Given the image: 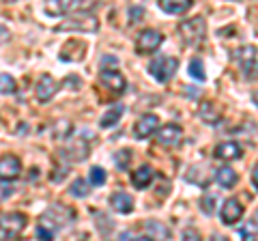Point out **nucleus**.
Instances as JSON below:
<instances>
[{
  "label": "nucleus",
  "mask_w": 258,
  "mask_h": 241,
  "mask_svg": "<svg viewBox=\"0 0 258 241\" xmlns=\"http://www.w3.org/2000/svg\"><path fill=\"white\" fill-rule=\"evenodd\" d=\"M110 207L114 209L116 213L127 215V213L134 211V198L129 194H125V192H116V194L110 196Z\"/></svg>",
  "instance_id": "14"
},
{
  "label": "nucleus",
  "mask_w": 258,
  "mask_h": 241,
  "mask_svg": "<svg viewBox=\"0 0 258 241\" xmlns=\"http://www.w3.org/2000/svg\"><path fill=\"white\" fill-rule=\"evenodd\" d=\"M215 207H217V196L211 194V192H207V194L200 198V209H203V213L205 215H211L215 211Z\"/></svg>",
  "instance_id": "25"
},
{
  "label": "nucleus",
  "mask_w": 258,
  "mask_h": 241,
  "mask_svg": "<svg viewBox=\"0 0 258 241\" xmlns=\"http://www.w3.org/2000/svg\"><path fill=\"white\" fill-rule=\"evenodd\" d=\"M26 226V215L22 213H0V241H13Z\"/></svg>",
  "instance_id": "3"
},
{
  "label": "nucleus",
  "mask_w": 258,
  "mask_h": 241,
  "mask_svg": "<svg viewBox=\"0 0 258 241\" xmlns=\"http://www.w3.org/2000/svg\"><path fill=\"white\" fill-rule=\"evenodd\" d=\"M91 183L95 188H99V186H103V183H106V170H103L101 166H93L91 168Z\"/></svg>",
  "instance_id": "27"
},
{
  "label": "nucleus",
  "mask_w": 258,
  "mask_h": 241,
  "mask_svg": "<svg viewBox=\"0 0 258 241\" xmlns=\"http://www.w3.org/2000/svg\"><path fill=\"white\" fill-rule=\"evenodd\" d=\"M0 93H15V80L9 74H0Z\"/></svg>",
  "instance_id": "28"
},
{
  "label": "nucleus",
  "mask_w": 258,
  "mask_h": 241,
  "mask_svg": "<svg viewBox=\"0 0 258 241\" xmlns=\"http://www.w3.org/2000/svg\"><path fill=\"white\" fill-rule=\"evenodd\" d=\"M56 91H58V84L54 82V78L50 74H43L41 78L37 80V86H35V95L39 101H50Z\"/></svg>",
  "instance_id": "10"
},
{
  "label": "nucleus",
  "mask_w": 258,
  "mask_h": 241,
  "mask_svg": "<svg viewBox=\"0 0 258 241\" xmlns=\"http://www.w3.org/2000/svg\"><path fill=\"white\" fill-rule=\"evenodd\" d=\"M7 39H9V30H7V28L3 26V24H0V45H3V43L7 41Z\"/></svg>",
  "instance_id": "35"
},
{
  "label": "nucleus",
  "mask_w": 258,
  "mask_h": 241,
  "mask_svg": "<svg viewBox=\"0 0 258 241\" xmlns=\"http://www.w3.org/2000/svg\"><path fill=\"white\" fill-rule=\"evenodd\" d=\"M123 112H125V108L120 106V103H114V106H112L110 110L103 112V116H101V120H99V125L103 127V130H110V127H114L118 120H120Z\"/></svg>",
  "instance_id": "19"
},
{
  "label": "nucleus",
  "mask_w": 258,
  "mask_h": 241,
  "mask_svg": "<svg viewBox=\"0 0 258 241\" xmlns=\"http://www.w3.org/2000/svg\"><path fill=\"white\" fill-rule=\"evenodd\" d=\"M189 76L194 80H198V82H205L207 74H205V65H203V61L200 58H191L189 61Z\"/></svg>",
  "instance_id": "24"
},
{
  "label": "nucleus",
  "mask_w": 258,
  "mask_h": 241,
  "mask_svg": "<svg viewBox=\"0 0 258 241\" xmlns=\"http://www.w3.org/2000/svg\"><path fill=\"white\" fill-rule=\"evenodd\" d=\"M127 18H129V24H138L142 18H144V9L142 7H129V11H127Z\"/></svg>",
  "instance_id": "29"
},
{
  "label": "nucleus",
  "mask_w": 258,
  "mask_h": 241,
  "mask_svg": "<svg viewBox=\"0 0 258 241\" xmlns=\"http://www.w3.org/2000/svg\"><path fill=\"white\" fill-rule=\"evenodd\" d=\"M13 194V188L9 186V183H0V203H3V200H7V198H9Z\"/></svg>",
  "instance_id": "32"
},
{
  "label": "nucleus",
  "mask_w": 258,
  "mask_h": 241,
  "mask_svg": "<svg viewBox=\"0 0 258 241\" xmlns=\"http://www.w3.org/2000/svg\"><path fill=\"white\" fill-rule=\"evenodd\" d=\"M179 35L185 45H200L207 35V22L203 18H189L179 24Z\"/></svg>",
  "instance_id": "2"
},
{
  "label": "nucleus",
  "mask_w": 258,
  "mask_h": 241,
  "mask_svg": "<svg viewBox=\"0 0 258 241\" xmlns=\"http://www.w3.org/2000/svg\"><path fill=\"white\" fill-rule=\"evenodd\" d=\"M181 241H203V237H200V232L196 228H185L181 235Z\"/></svg>",
  "instance_id": "31"
},
{
  "label": "nucleus",
  "mask_w": 258,
  "mask_h": 241,
  "mask_svg": "<svg viewBox=\"0 0 258 241\" xmlns=\"http://www.w3.org/2000/svg\"><path fill=\"white\" fill-rule=\"evenodd\" d=\"M118 241H136V239H134L132 232H120V235H118Z\"/></svg>",
  "instance_id": "36"
},
{
  "label": "nucleus",
  "mask_w": 258,
  "mask_h": 241,
  "mask_svg": "<svg viewBox=\"0 0 258 241\" xmlns=\"http://www.w3.org/2000/svg\"><path fill=\"white\" fill-rule=\"evenodd\" d=\"M241 215H243V207L237 198H228L224 200V205L220 209V218L224 224H237L241 220Z\"/></svg>",
  "instance_id": "9"
},
{
  "label": "nucleus",
  "mask_w": 258,
  "mask_h": 241,
  "mask_svg": "<svg viewBox=\"0 0 258 241\" xmlns=\"http://www.w3.org/2000/svg\"><path fill=\"white\" fill-rule=\"evenodd\" d=\"M64 86H71V84H74L76 88H80V86H82V80H80V78H74V76H71V78H67V80H64V82H62Z\"/></svg>",
  "instance_id": "34"
},
{
  "label": "nucleus",
  "mask_w": 258,
  "mask_h": 241,
  "mask_svg": "<svg viewBox=\"0 0 258 241\" xmlns=\"http://www.w3.org/2000/svg\"><path fill=\"white\" fill-rule=\"evenodd\" d=\"M183 138V130L176 123H168L157 132V142L161 147H174Z\"/></svg>",
  "instance_id": "11"
},
{
  "label": "nucleus",
  "mask_w": 258,
  "mask_h": 241,
  "mask_svg": "<svg viewBox=\"0 0 258 241\" xmlns=\"http://www.w3.org/2000/svg\"><path fill=\"white\" fill-rule=\"evenodd\" d=\"M129 162H132V151H129V149H120V151H116L114 164L120 168V170H127V168H129Z\"/></svg>",
  "instance_id": "26"
},
{
  "label": "nucleus",
  "mask_w": 258,
  "mask_h": 241,
  "mask_svg": "<svg viewBox=\"0 0 258 241\" xmlns=\"http://www.w3.org/2000/svg\"><path fill=\"white\" fill-rule=\"evenodd\" d=\"M176 69H179V61H176L174 56H159V58L151 61L149 74L155 78L157 82L164 84V82H168V80H172Z\"/></svg>",
  "instance_id": "4"
},
{
  "label": "nucleus",
  "mask_w": 258,
  "mask_h": 241,
  "mask_svg": "<svg viewBox=\"0 0 258 241\" xmlns=\"http://www.w3.org/2000/svg\"><path fill=\"white\" fill-rule=\"evenodd\" d=\"M209 241H228V239H226L224 235H211V239H209Z\"/></svg>",
  "instance_id": "38"
},
{
  "label": "nucleus",
  "mask_w": 258,
  "mask_h": 241,
  "mask_svg": "<svg viewBox=\"0 0 258 241\" xmlns=\"http://www.w3.org/2000/svg\"><path fill=\"white\" fill-rule=\"evenodd\" d=\"M161 41H164V35H161L159 30L147 28L138 35V39H136V52L138 54H151L161 45Z\"/></svg>",
  "instance_id": "7"
},
{
  "label": "nucleus",
  "mask_w": 258,
  "mask_h": 241,
  "mask_svg": "<svg viewBox=\"0 0 258 241\" xmlns=\"http://www.w3.org/2000/svg\"><path fill=\"white\" fill-rule=\"evenodd\" d=\"M215 181L220 183L222 188H232V186H237L239 176H237V172L232 170L230 166H220L215 170Z\"/></svg>",
  "instance_id": "20"
},
{
  "label": "nucleus",
  "mask_w": 258,
  "mask_h": 241,
  "mask_svg": "<svg viewBox=\"0 0 258 241\" xmlns=\"http://www.w3.org/2000/svg\"><path fill=\"white\" fill-rule=\"evenodd\" d=\"M252 183H254V188L258 190V164H256V168H254V172H252Z\"/></svg>",
  "instance_id": "37"
},
{
  "label": "nucleus",
  "mask_w": 258,
  "mask_h": 241,
  "mask_svg": "<svg viewBox=\"0 0 258 241\" xmlns=\"http://www.w3.org/2000/svg\"><path fill=\"white\" fill-rule=\"evenodd\" d=\"M99 78H101V84L106 88H110V91H114V93H123L127 88V80L114 69H101Z\"/></svg>",
  "instance_id": "13"
},
{
  "label": "nucleus",
  "mask_w": 258,
  "mask_h": 241,
  "mask_svg": "<svg viewBox=\"0 0 258 241\" xmlns=\"http://www.w3.org/2000/svg\"><path fill=\"white\" fill-rule=\"evenodd\" d=\"M153 176H155L153 168L144 164V166H140L138 170L132 174V183H134V188H138V190H147L153 183Z\"/></svg>",
  "instance_id": "17"
},
{
  "label": "nucleus",
  "mask_w": 258,
  "mask_h": 241,
  "mask_svg": "<svg viewBox=\"0 0 258 241\" xmlns=\"http://www.w3.org/2000/svg\"><path fill=\"white\" fill-rule=\"evenodd\" d=\"M256 226H254V222H249V224H245L243 228H241V239L243 241H256L254 237H256Z\"/></svg>",
  "instance_id": "30"
},
{
  "label": "nucleus",
  "mask_w": 258,
  "mask_h": 241,
  "mask_svg": "<svg viewBox=\"0 0 258 241\" xmlns=\"http://www.w3.org/2000/svg\"><path fill=\"white\" fill-rule=\"evenodd\" d=\"M191 0H161L159 3V9L164 13H170V15H181L185 11L191 9Z\"/></svg>",
  "instance_id": "18"
},
{
  "label": "nucleus",
  "mask_w": 258,
  "mask_h": 241,
  "mask_svg": "<svg viewBox=\"0 0 258 241\" xmlns=\"http://www.w3.org/2000/svg\"><path fill=\"white\" fill-rule=\"evenodd\" d=\"M97 28H99V22L91 13H78L56 26V30H82V33H95Z\"/></svg>",
  "instance_id": "5"
},
{
  "label": "nucleus",
  "mask_w": 258,
  "mask_h": 241,
  "mask_svg": "<svg viewBox=\"0 0 258 241\" xmlns=\"http://www.w3.org/2000/svg\"><path fill=\"white\" fill-rule=\"evenodd\" d=\"M136 241H153L149 235H144V237H140V239H136Z\"/></svg>",
  "instance_id": "40"
},
{
  "label": "nucleus",
  "mask_w": 258,
  "mask_h": 241,
  "mask_svg": "<svg viewBox=\"0 0 258 241\" xmlns=\"http://www.w3.org/2000/svg\"><path fill=\"white\" fill-rule=\"evenodd\" d=\"M252 99H254V103L258 106V91H254V95H252Z\"/></svg>",
  "instance_id": "39"
},
{
  "label": "nucleus",
  "mask_w": 258,
  "mask_h": 241,
  "mask_svg": "<svg viewBox=\"0 0 258 241\" xmlns=\"http://www.w3.org/2000/svg\"><path fill=\"white\" fill-rule=\"evenodd\" d=\"M235 61L239 63L241 71L245 78H256L258 76V58H256V47L254 45H243L235 52Z\"/></svg>",
  "instance_id": "6"
},
{
  "label": "nucleus",
  "mask_w": 258,
  "mask_h": 241,
  "mask_svg": "<svg viewBox=\"0 0 258 241\" xmlns=\"http://www.w3.org/2000/svg\"><path fill=\"white\" fill-rule=\"evenodd\" d=\"M215 157L217 159H239L241 157V144L235 142V140H228V142L217 144Z\"/></svg>",
  "instance_id": "16"
},
{
  "label": "nucleus",
  "mask_w": 258,
  "mask_h": 241,
  "mask_svg": "<svg viewBox=\"0 0 258 241\" xmlns=\"http://www.w3.org/2000/svg\"><path fill=\"white\" fill-rule=\"evenodd\" d=\"M108 65H118L116 56H103V58H101V69H106Z\"/></svg>",
  "instance_id": "33"
},
{
  "label": "nucleus",
  "mask_w": 258,
  "mask_h": 241,
  "mask_svg": "<svg viewBox=\"0 0 258 241\" xmlns=\"http://www.w3.org/2000/svg\"><path fill=\"white\" fill-rule=\"evenodd\" d=\"M22 172V164H20V159L15 157V155H5V157H0V181H13V179H18Z\"/></svg>",
  "instance_id": "8"
},
{
  "label": "nucleus",
  "mask_w": 258,
  "mask_h": 241,
  "mask_svg": "<svg viewBox=\"0 0 258 241\" xmlns=\"http://www.w3.org/2000/svg\"><path fill=\"white\" fill-rule=\"evenodd\" d=\"M69 192H71V196H76V198H86L88 194H91V186L84 181V179H78L71 183V188H69Z\"/></svg>",
  "instance_id": "23"
},
{
  "label": "nucleus",
  "mask_w": 258,
  "mask_h": 241,
  "mask_svg": "<svg viewBox=\"0 0 258 241\" xmlns=\"http://www.w3.org/2000/svg\"><path fill=\"white\" fill-rule=\"evenodd\" d=\"M144 226H147L151 239H157V241L170 239V230H168L166 224H161V222H157V220H149L147 224H144Z\"/></svg>",
  "instance_id": "21"
},
{
  "label": "nucleus",
  "mask_w": 258,
  "mask_h": 241,
  "mask_svg": "<svg viewBox=\"0 0 258 241\" xmlns=\"http://www.w3.org/2000/svg\"><path fill=\"white\" fill-rule=\"evenodd\" d=\"M254 226H256V230H258V213L254 215Z\"/></svg>",
  "instance_id": "41"
},
{
  "label": "nucleus",
  "mask_w": 258,
  "mask_h": 241,
  "mask_svg": "<svg viewBox=\"0 0 258 241\" xmlns=\"http://www.w3.org/2000/svg\"><path fill=\"white\" fill-rule=\"evenodd\" d=\"M43 13L52 15V18H60V15L69 13V3H58V0H52V3L43 5Z\"/></svg>",
  "instance_id": "22"
},
{
  "label": "nucleus",
  "mask_w": 258,
  "mask_h": 241,
  "mask_svg": "<svg viewBox=\"0 0 258 241\" xmlns=\"http://www.w3.org/2000/svg\"><path fill=\"white\" fill-rule=\"evenodd\" d=\"M76 215L69 207L64 205H54L39 218V228H37V237L41 241H54V235L58 230H62L67 224L74 220Z\"/></svg>",
  "instance_id": "1"
},
{
  "label": "nucleus",
  "mask_w": 258,
  "mask_h": 241,
  "mask_svg": "<svg viewBox=\"0 0 258 241\" xmlns=\"http://www.w3.org/2000/svg\"><path fill=\"white\" fill-rule=\"evenodd\" d=\"M198 116L203 118V123H207V125H217L222 118V112L213 101H203L198 108Z\"/></svg>",
  "instance_id": "15"
},
{
  "label": "nucleus",
  "mask_w": 258,
  "mask_h": 241,
  "mask_svg": "<svg viewBox=\"0 0 258 241\" xmlns=\"http://www.w3.org/2000/svg\"><path fill=\"white\" fill-rule=\"evenodd\" d=\"M157 127H159V118L155 114H144L138 118V123H136L134 134H136V138L144 140V138H149L151 134H155Z\"/></svg>",
  "instance_id": "12"
}]
</instances>
